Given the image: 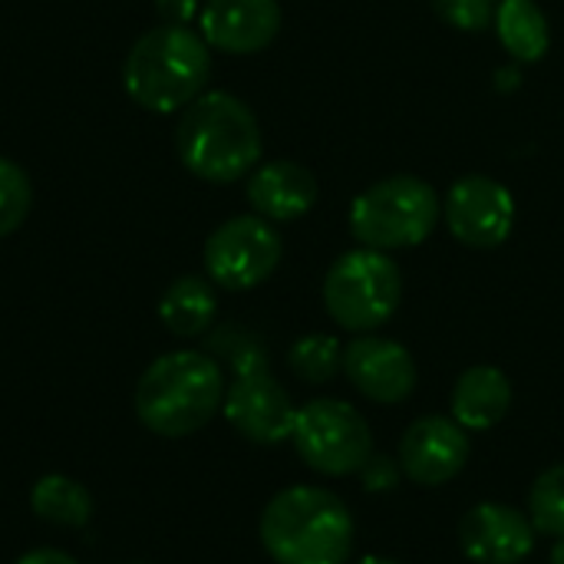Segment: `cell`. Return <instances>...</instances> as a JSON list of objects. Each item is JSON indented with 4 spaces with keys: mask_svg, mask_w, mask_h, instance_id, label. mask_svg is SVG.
Segmentation results:
<instances>
[{
    "mask_svg": "<svg viewBox=\"0 0 564 564\" xmlns=\"http://www.w3.org/2000/svg\"><path fill=\"white\" fill-rule=\"evenodd\" d=\"M535 525L529 512L502 502H479L459 522V545L476 564H519L535 549Z\"/></svg>",
    "mask_w": 564,
    "mask_h": 564,
    "instance_id": "13",
    "label": "cell"
},
{
    "mask_svg": "<svg viewBox=\"0 0 564 564\" xmlns=\"http://www.w3.org/2000/svg\"><path fill=\"white\" fill-rule=\"evenodd\" d=\"M400 463L397 459H390V456H370V463L360 469V476H364V486L370 489V492H390V489H397V482H400Z\"/></svg>",
    "mask_w": 564,
    "mask_h": 564,
    "instance_id": "24",
    "label": "cell"
},
{
    "mask_svg": "<svg viewBox=\"0 0 564 564\" xmlns=\"http://www.w3.org/2000/svg\"><path fill=\"white\" fill-rule=\"evenodd\" d=\"M469 453L473 443L453 416H423L403 433L397 463L410 482L436 489L466 469Z\"/></svg>",
    "mask_w": 564,
    "mask_h": 564,
    "instance_id": "11",
    "label": "cell"
},
{
    "mask_svg": "<svg viewBox=\"0 0 564 564\" xmlns=\"http://www.w3.org/2000/svg\"><path fill=\"white\" fill-rule=\"evenodd\" d=\"M30 509L36 519L63 529H83L93 519V496L69 476H43L30 492Z\"/></svg>",
    "mask_w": 564,
    "mask_h": 564,
    "instance_id": "19",
    "label": "cell"
},
{
    "mask_svg": "<svg viewBox=\"0 0 564 564\" xmlns=\"http://www.w3.org/2000/svg\"><path fill=\"white\" fill-rule=\"evenodd\" d=\"M202 36L212 50L248 56L261 53L281 33L278 0H205L198 13Z\"/></svg>",
    "mask_w": 564,
    "mask_h": 564,
    "instance_id": "14",
    "label": "cell"
},
{
    "mask_svg": "<svg viewBox=\"0 0 564 564\" xmlns=\"http://www.w3.org/2000/svg\"><path fill=\"white\" fill-rule=\"evenodd\" d=\"M284 245L261 215H238L218 225L205 241V271L225 291H251L281 264Z\"/></svg>",
    "mask_w": 564,
    "mask_h": 564,
    "instance_id": "9",
    "label": "cell"
},
{
    "mask_svg": "<svg viewBox=\"0 0 564 564\" xmlns=\"http://www.w3.org/2000/svg\"><path fill=\"white\" fill-rule=\"evenodd\" d=\"M212 46L192 26L162 23L145 30L126 63H122V86L135 106L145 112H178L195 102L212 76Z\"/></svg>",
    "mask_w": 564,
    "mask_h": 564,
    "instance_id": "2",
    "label": "cell"
},
{
    "mask_svg": "<svg viewBox=\"0 0 564 564\" xmlns=\"http://www.w3.org/2000/svg\"><path fill=\"white\" fill-rule=\"evenodd\" d=\"M288 364L294 370V377H301L311 387H321L327 380H334L344 370V347L337 337L327 334H307L301 340H294Z\"/></svg>",
    "mask_w": 564,
    "mask_h": 564,
    "instance_id": "20",
    "label": "cell"
},
{
    "mask_svg": "<svg viewBox=\"0 0 564 564\" xmlns=\"http://www.w3.org/2000/svg\"><path fill=\"white\" fill-rule=\"evenodd\" d=\"M433 10L443 23L463 33H476L492 20V0H433Z\"/></svg>",
    "mask_w": 564,
    "mask_h": 564,
    "instance_id": "23",
    "label": "cell"
},
{
    "mask_svg": "<svg viewBox=\"0 0 564 564\" xmlns=\"http://www.w3.org/2000/svg\"><path fill=\"white\" fill-rule=\"evenodd\" d=\"M512 410V383L499 367H469L453 387V420L463 430H492Z\"/></svg>",
    "mask_w": 564,
    "mask_h": 564,
    "instance_id": "16",
    "label": "cell"
},
{
    "mask_svg": "<svg viewBox=\"0 0 564 564\" xmlns=\"http://www.w3.org/2000/svg\"><path fill=\"white\" fill-rule=\"evenodd\" d=\"M294 449L321 476H354L373 456L370 423L344 400H311L294 420Z\"/></svg>",
    "mask_w": 564,
    "mask_h": 564,
    "instance_id": "7",
    "label": "cell"
},
{
    "mask_svg": "<svg viewBox=\"0 0 564 564\" xmlns=\"http://www.w3.org/2000/svg\"><path fill=\"white\" fill-rule=\"evenodd\" d=\"M549 562L552 564H564V535L552 545V555H549Z\"/></svg>",
    "mask_w": 564,
    "mask_h": 564,
    "instance_id": "27",
    "label": "cell"
},
{
    "mask_svg": "<svg viewBox=\"0 0 564 564\" xmlns=\"http://www.w3.org/2000/svg\"><path fill=\"white\" fill-rule=\"evenodd\" d=\"M357 564H400V562H393V558H377V555H370V558H360Z\"/></svg>",
    "mask_w": 564,
    "mask_h": 564,
    "instance_id": "28",
    "label": "cell"
},
{
    "mask_svg": "<svg viewBox=\"0 0 564 564\" xmlns=\"http://www.w3.org/2000/svg\"><path fill=\"white\" fill-rule=\"evenodd\" d=\"M17 564H79L73 555L66 552H56V549H36V552H26Z\"/></svg>",
    "mask_w": 564,
    "mask_h": 564,
    "instance_id": "26",
    "label": "cell"
},
{
    "mask_svg": "<svg viewBox=\"0 0 564 564\" xmlns=\"http://www.w3.org/2000/svg\"><path fill=\"white\" fill-rule=\"evenodd\" d=\"M155 7H159L162 20L165 23H175V26H188L192 17L202 13L198 0H155Z\"/></svg>",
    "mask_w": 564,
    "mask_h": 564,
    "instance_id": "25",
    "label": "cell"
},
{
    "mask_svg": "<svg viewBox=\"0 0 564 564\" xmlns=\"http://www.w3.org/2000/svg\"><path fill=\"white\" fill-rule=\"evenodd\" d=\"M496 30L519 63H539L552 46L549 17L535 0H502L496 10Z\"/></svg>",
    "mask_w": 564,
    "mask_h": 564,
    "instance_id": "18",
    "label": "cell"
},
{
    "mask_svg": "<svg viewBox=\"0 0 564 564\" xmlns=\"http://www.w3.org/2000/svg\"><path fill=\"white\" fill-rule=\"evenodd\" d=\"M261 126L251 106L231 93H202L182 109L175 152L182 165L212 185H231L261 162Z\"/></svg>",
    "mask_w": 564,
    "mask_h": 564,
    "instance_id": "1",
    "label": "cell"
},
{
    "mask_svg": "<svg viewBox=\"0 0 564 564\" xmlns=\"http://www.w3.org/2000/svg\"><path fill=\"white\" fill-rule=\"evenodd\" d=\"M215 314H218L215 288L198 274L175 278L159 297V321L175 337H202L212 327Z\"/></svg>",
    "mask_w": 564,
    "mask_h": 564,
    "instance_id": "17",
    "label": "cell"
},
{
    "mask_svg": "<svg viewBox=\"0 0 564 564\" xmlns=\"http://www.w3.org/2000/svg\"><path fill=\"white\" fill-rule=\"evenodd\" d=\"M30 205H33L30 175L13 159L0 155V238L13 235L26 221Z\"/></svg>",
    "mask_w": 564,
    "mask_h": 564,
    "instance_id": "22",
    "label": "cell"
},
{
    "mask_svg": "<svg viewBox=\"0 0 564 564\" xmlns=\"http://www.w3.org/2000/svg\"><path fill=\"white\" fill-rule=\"evenodd\" d=\"M235 360V383L225 390L221 413L225 420L251 443L278 446L291 440L297 406L288 390L268 373V360L261 347H245Z\"/></svg>",
    "mask_w": 564,
    "mask_h": 564,
    "instance_id": "8",
    "label": "cell"
},
{
    "mask_svg": "<svg viewBox=\"0 0 564 564\" xmlns=\"http://www.w3.org/2000/svg\"><path fill=\"white\" fill-rule=\"evenodd\" d=\"M443 215L459 245L489 251V248H499L512 235L516 198L502 182L489 175H466L453 182Z\"/></svg>",
    "mask_w": 564,
    "mask_h": 564,
    "instance_id": "10",
    "label": "cell"
},
{
    "mask_svg": "<svg viewBox=\"0 0 564 564\" xmlns=\"http://www.w3.org/2000/svg\"><path fill=\"white\" fill-rule=\"evenodd\" d=\"M261 545L278 564H347L354 516L340 496L317 486H291L261 512Z\"/></svg>",
    "mask_w": 564,
    "mask_h": 564,
    "instance_id": "4",
    "label": "cell"
},
{
    "mask_svg": "<svg viewBox=\"0 0 564 564\" xmlns=\"http://www.w3.org/2000/svg\"><path fill=\"white\" fill-rule=\"evenodd\" d=\"M225 403L221 367L198 350H172L145 367L135 383L139 423L165 440H182L212 423Z\"/></svg>",
    "mask_w": 564,
    "mask_h": 564,
    "instance_id": "3",
    "label": "cell"
},
{
    "mask_svg": "<svg viewBox=\"0 0 564 564\" xmlns=\"http://www.w3.org/2000/svg\"><path fill=\"white\" fill-rule=\"evenodd\" d=\"M403 301L400 264L377 248H357L340 254L324 278L327 314L354 334L383 327Z\"/></svg>",
    "mask_w": 564,
    "mask_h": 564,
    "instance_id": "6",
    "label": "cell"
},
{
    "mask_svg": "<svg viewBox=\"0 0 564 564\" xmlns=\"http://www.w3.org/2000/svg\"><path fill=\"white\" fill-rule=\"evenodd\" d=\"M135 564H142V562H135Z\"/></svg>",
    "mask_w": 564,
    "mask_h": 564,
    "instance_id": "29",
    "label": "cell"
},
{
    "mask_svg": "<svg viewBox=\"0 0 564 564\" xmlns=\"http://www.w3.org/2000/svg\"><path fill=\"white\" fill-rule=\"evenodd\" d=\"M344 373L347 380L373 403H403L416 390V364L413 354L387 337L364 334L344 347Z\"/></svg>",
    "mask_w": 564,
    "mask_h": 564,
    "instance_id": "12",
    "label": "cell"
},
{
    "mask_svg": "<svg viewBox=\"0 0 564 564\" xmlns=\"http://www.w3.org/2000/svg\"><path fill=\"white\" fill-rule=\"evenodd\" d=\"M529 519L535 532L562 539L564 535V463L545 469L529 492Z\"/></svg>",
    "mask_w": 564,
    "mask_h": 564,
    "instance_id": "21",
    "label": "cell"
},
{
    "mask_svg": "<svg viewBox=\"0 0 564 564\" xmlns=\"http://www.w3.org/2000/svg\"><path fill=\"white\" fill-rule=\"evenodd\" d=\"M440 195L430 182L416 175H393L367 192H360L350 205V231L364 248L400 251L423 245L440 221Z\"/></svg>",
    "mask_w": 564,
    "mask_h": 564,
    "instance_id": "5",
    "label": "cell"
},
{
    "mask_svg": "<svg viewBox=\"0 0 564 564\" xmlns=\"http://www.w3.org/2000/svg\"><path fill=\"white\" fill-rule=\"evenodd\" d=\"M248 202L268 221H297L317 202V178L301 162L274 159L251 172Z\"/></svg>",
    "mask_w": 564,
    "mask_h": 564,
    "instance_id": "15",
    "label": "cell"
}]
</instances>
